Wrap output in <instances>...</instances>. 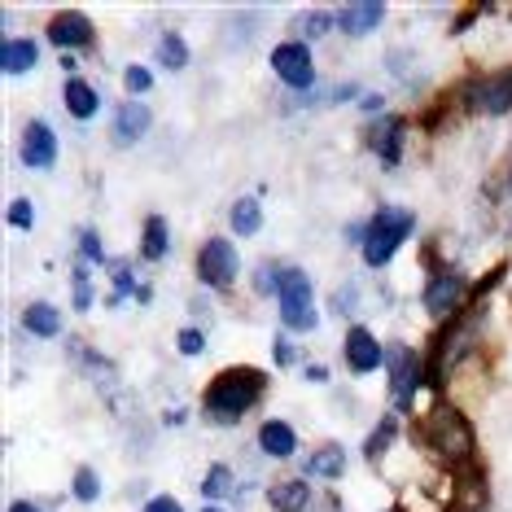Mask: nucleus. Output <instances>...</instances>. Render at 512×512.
Wrapping results in <instances>:
<instances>
[{
    "instance_id": "obj_1",
    "label": "nucleus",
    "mask_w": 512,
    "mask_h": 512,
    "mask_svg": "<svg viewBox=\"0 0 512 512\" xmlns=\"http://www.w3.org/2000/svg\"><path fill=\"white\" fill-rule=\"evenodd\" d=\"M416 442H421L447 473H460V469H473L477 464V434H473L469 416L456 412L451 403L429 407L421 416V425H416Z\"/></svg>"
},
{
    "instance_id": "obj_2",
    "label": "nucleus",
    "mask_w": 512,
    "mask_h": 512,
    "mask_svg": "<svg viewBox=\"0 0 512 512\" xmlns=\"http://www.w3.org/2000/svg\"><path fill=\"white\" fill-rule=\"evenodd\" d=\"M263 394H267V372L237 364V368H224L211 386H206L202 412H206V421H215V425H237L241 416L263 403Z\"/></svg>"
},
{
    "instance_id": "obj_3",
    "label": "nucleus",
    "mask_w": 512,
    "mask_h": 512,
    "mask_svg": "<svg viewBox=\"0 0 512 512\" xmlns=\"http://www.w3.org/2000/svg\"><path fill=\"white\" fill-rule=\"evenodd\" d=\"M412 232H416L412 211H403V206H381V211L368 219V232H364V263L386 267Z\"/></svg>"
},
{
    "instance_id": "obj_4",
    "label": "nucleus",
    "mask_w": 512,
    "mask_h": 512,
    "mask_svg": "<svg viewBox=\"0 0 512 512\" xmlns=\"http://www.w3.org/2000/svg\"><path fill=\"white\" fill-rule=\"evenodd\" d=\"M276 302H281V324L294 333H311L320 324L316 311V289L302 267H281V285H276Z\"/></svg>"
},
{
    "instance_id": "obj_5",
    "label": "nucleus",
    "mask_w": 512,
    "mask_h": 512,
    "mask_svg": "<svg viewBox=\"0 0 512 512\" xmlns=\"http://www.w3.org/2000/svg\"><path fill=\"white\" fill-rule=\"evenodd\" d=\"M386 372H390L394 407L407 416V412H412L416 390H421V381H429V364L412 351V346H386Z\"/></svg>"
},
{
    "instance_id": "obj_6",
    "label": "nucleus",
    "mask_w": 512,
    "mask_h": 512,
    "mask_svg": "<svg viewBox=\"0 0 512 512\" xmlns=\"http://www.w3.org/2000/svg\"><path fill=\"white\" fill-rule=\"evenodd\" d=\"M469 302H473V285H469L464 272H456V267H438V272L429 276V285H425V311L429 316L456 320Z\"/></svg>"
},
{
    "instance_id": "obj_7",
    "label": "nucleus",
    "mask_w": 512,
    "mask_h": 512,
    "mask_svg": "<svg viewBox=\"0 0 512 512\" xmlns=\"http://www.w3.org/2000/svg\"><path fill=\"white\" fill-rule=\"evenodd\" d=\"M272 71H276V79H281L285 88H294V92L316 88V57H311V44H302V40L276 44L272 49Z\"/></svg>"
},
{
    "instance_id": "obj_8",
    "label": "nucleus",
    "mask_w": 512,
    "mask_h": 512,
    "mask_svg": "<svg viewBox=\"0 0 512 512\" xmlns=\"http://www.w3.org/2000/svg\"><path fill=\"white\" fill-rule=\"evenodd\" d=\"M460 101L477 114H508L512 110V66L495 75H477L473 84H464Z\"/></svg>"
},
{
    "instance_id": "obj_9",
    "label": "nucleus",
    "mask_w": 512,
    "mask_h": 512,
    "mask_svg": "<svg viewBox=\"0 0 512 512\" xmlns=\"http://www.w3.org/2000/svg\"><path fill=\"white\" fill-rule=\"evenodd\" d=\"M197 276L211 289H228L237 281V246H232L228 237H211L197 250Z\"/></svg>"
},
{
    "instance_id": "obj_10",
    "label": "nucleus",
    "mask_w": 512,
    "mask_h": 512,
    "mask_svg": "<svg viewBox=\"0 0 512 512\" xmlns=\"http://www.w3.org/2000/svg\"><path fill=\"white\" fill-rule=\"evenodd\" d=\"M342 359H346V368L359 372V377H368V372H377V368H386V346L372 337L364 324H355L351 333H346V342H342Z\"/></svg>"
},
{
    "instance_id": "obj_11",
    "label": "nucleus",
    "mask_w": 512,
    "mask_h": 512,
    "mask_svg": "<svg viewBox=\"0 0 512 512\" xmlns=\"http://www.w3.org/2000/svg\"><path fill=\"white\" fill-rule=\"evenodd\" d=\"M49 40L62 53H71V49H92V40L97 36H92L88 14H79V9H62V14L49 18Z\"/></svg>"
},
{
    "instance_id": "obj_12",
    "label": "nucleus",
    "mask_w": 512,
    "mask_h": 512,
    "mask_svg": "<svg viewBox=\"0 0 512 512\" xmlns=\"http://www.w3.org/2000/svg\"><path fill=\"white\" fill-rule=\"evenodd\" d=\"M22 162H27L31 171H49L57 162V136L44 119H31L22 127Z\"/></svg>"
},
{
    "instance_id": "obj_13",
    "label": "nucleus",
    "mask_w": 512,
    "mask_h": 512,
    "mask_svg": "<svg viewBox=\"0 0 512 512\" xmlns=\"http://www.w3.org/2000/svg\"><path fill=\"white\" fill-rule=\"evenodd\" d=\"M368 145H372V154L386 162V167H394V162L403 158V145H407V119H399V114H386L381 123H372Z\"/></svg>"
},
{
    "instance_id": "obj_14",
    "label": "nucleus",
    "mask_w": 512,
    "mask_h": 512,
    "mask_svg": "<svg viewBox=\"0 0 512 512\" xmlns=\"http://www.w3.org/2000/svg\"><path fill=\"white\" fill-rule=\"evenodd\" d=\"M381 22H386V5H381V0H355V5L337 9V27H342L351 40L372 36Z\"/></svg>"
},
{
    "instance_id": "obj_15",
    "label": "nucleus",
    "mask_w": 512,
    "mask_h": 512,
    "mask_svg": "<svg viewBox=\"0 0 512 512\" xmlns=\"http://www.w3.org/2000/svg\"><path fill=\"white\" fill-rule=\"evenodd\" d=\"M149 127H154V110L145 101H123L114 110V145H136Z\"/></svg>"
},
{
    "instance_id": "obj_16",
    "label": "nucleus",
    "mask_w": 512,
    "mask_h": 512,
    "mask_svg": "<svg viewBox=\"0 0 512 512\" xmlns=\"http://www.w3.org/2000/svg\"><path fill=\"white\" fill-rule=\"evenodd\" d=\"M36 62H40V44L36 40L9 36L5 44H0V71L5 75H27V71H36Z\"/></svg>"
},
{
    "instance_id": "obj_17",
    "label": "nucleus",
    "mask_w": 512,
    "mask_h": 512,
    "mask_svg": "<svg viewBox=\"0 0 512 512\" xmlns=\"http://www.w3.org/2000/svg\"><path fill=\"white\" fill-rule=\"evenodd\" d=\"M259 451L272 460H289L298 451V434L289 421H263L259 425Z\"/></svg>"
},
{
    "instance_id": "obj_18",
    "label": "nucleus",
    "mask_w": 512,
    "mask_h": 512,
    "mask_svg": "<svg viewBox=\"0 0 512 512\" xmlns=\"http://www.w3.org/2000/svg\"><path fill=\"white\" fill-rule=\"evenodd\" d=\"M66 346H71L75 364H79V368H84L88 377H92V386H101V390H110V394H114V386H119V372H114L110 359H106V355H92L84 342H66Z\"/></svg>"
},
{
    "instance_id": "obj_19",
    "label": "nucleus",
    "mask_w": 512,
    "mask_h": 512,
    "mask_svg": "<svg viewBox=\"0 0 512 512\" xmlns=\"http://www.w3.org/2000/svg\"><path fill=\"white\" fill-rule=\"evenodd\" d=\"M302 473H307V477H320V482H337V477L346 473V451L337 447V442H329V447L311 451L307 464H302Z\"/></svg>"
},
{
    "instance_id": "obj_20",
    "label": "nucleus",
    "mask_w": 512,
    "mask_h": 512,
    "mask_svg": "<svg viewBox=\"0 0 512 512\" xmlns=\"http://www.w3.org/2000/svg\"><path fill=\"white\" fill-rule=\"evenodd\" d=\"M62 101H66V110H71L79 123H88L92 114L101 110V97H97V88H92L88 79H66V88H62Z\"/></svg>"
},
{
    "instance_id": "obj_21",
    "label": "nucleus",
    "mask_w": 512,
    "mask_h": 512,
    "mask_svg": "<svg viewBox=\"0 0 512 512\" xmlns=\"http://www.w3.org/2000/svg\"><path fill=\"white\" fill-rule=\"evenodd\" d=\"M171 250V232H167V219L162 215H149L145 219V232H141V259L145 263H162Z\"/></svg>"
},
{
    "instance_id": "obj_22",
    "label": "nucleus",
    "mask_w": 512,
    "mask_h": 512,
    "mask_svg": "<svg viewBox=\"0 0 512 512\" xmlns=\"http://www.w3.org/2000/svg\"><path fill=\"white\" fill-rule=\"evenodd\" d=\"M22 329L36 337H57L62 333V311H57L53 302H31V307L22 311Z\"/></svg>"
},
{
    "instance_id": "obj_23",
    "label": "nucleus",
    "mask_w": 512,
    "mask_h": 512,
    "mask_svg": "<svg viewBox=\"0 0 512 512\" xmlns=\"http://www.w3.org/2000/svg\"><path fill=\"white\" fill-rule=\"evenodd\" d=\"M267 499H272L276 512H307L311 508V486L298 482V477H289V482H276Z\"/></svg>"
},
{
    "instance_id": "obj_24",
    "label": "nucleus",
    "mask_w": 512,
    "mask_h": 512,
    "mask_svg": "<svg viewBox=\"0 0 512 512\" xmlns=\"http://www.w3.org/2000/svg\"><path fill=\"white\" fill-rule=\"evenodd\" d=\"M154 57H158V66H167V71H184V66H189V44H184L180 31H162L158 44H154Z\"/></svg>"
},
{
    "instance_id": "obj_25",
    "label": "nucleus",
    "mask_w": 512,
    "mask_h": 512,
    "mask_svg": "<svg viewBox=\"0 0 512 512\" xmlns=\"http://www.w3.org/2000/svg\"><path fill=\"white\" fill-rule=\"evenodd\" d=\"M228 224H232V232H241V237H254V232L263 228V206L254 202V197H241V202H232Z\"/></svg>"
},
{
    "instance_id": "obj_26",
    "label": "nucleus",
    "mask_w": 512,
    "mask_h": 512,
    "mask_svg": "<svg viewBox=\"0 0 512 512\" xmlns=\"http://www.w3.org/2000/svg\"><path fill=\"white\" fill-rule=\"evenodd\" d=\"M202 495H206V499H241L237 477H232L228 464H211V469H206V477H202Z\"/></svg>"
},
{
    "instance_id": "obj_27",
    "label": "nucleus",
    "mask_w": 512,
    "mask_h": 512,
    "mask_svg": "<svg viewBox=\"0 0 512 512\" xmlns=\"http://www.w3.org/2000/svg\"><path fill=\"white\" fill-rule=\"evenodd\" d=\"M394 434H399V416H381V425L372 429V434H368V442H364V456H368L372 464H377V460H381V456H386V451H390Z\"/></svg>"
},
{
    "instance_id": "obj_28",
    "label": "nucleus",
    "mask_w": 512,
    "mask_h": 512,
    "mask_svg": "<svg viewBox=\"0 0 512 512\" xmlns=\"http://www.w3.org/2000/svg\"><path fill=\"white\" fill-rule=\"evenodd\" d=\"M333 22H337V14H329V9H311V14H302V22H298V36H302V44H307V40H320V36H329Z\"/></svg>"
},
{
    "instance_id": "obj_29",
    "label": "nucleus",
    "mask_w": 512,
    "mask_h": 512,
    "mask_svg": "<svg viewBox=\"0 0 512 512\" xmlns=\"http://www.w3.org/2000/svg\"><path fill=\"white\" fill-rule=\"evenodd\" d=\"M71 307H75V311H88V307H92V276H88V263H75V267H71Z\"/></svg>"
},
{
    "instance_id": "obj_30",
    "label": "nucleus",
    "mask_w": 512,
    "mask_h": 512,
    "mask_svg": "<svg viewBox=\"0 0 512 512\" xmlns=\"http://www.w3.org/2000/svg\"><path fill=\"white\" fill-rule=\"evenodd\" d=\"M71 491H75L79 504H97V499H101V477H97V469H88V464H84V469H75V486H71Z\"/></svg>"
},
{
    "instance_id": "obj_31",
    "label": "nucleus",
    "mask_w": 512,
    "mask_h": 512,
    "mask_svg": "<svg viewBox=\"0 0 512 512\" xmlns=\"http://www.w3.org/2000/svg\"><path fill=\"white\" fill-rule=\"evenodd\" d=\"M123 88H127V97H132V101H141L145 92L154 88V75H149L145 66H127V71H123Z\"/></svg>"
},
{
    "instance_id": "obj_32",
    "label": "nucleus",
    "mask_w": 512,
    "mask_h": 512,
    "mask_svg": "<svg viewBox=\"0 0 512 512\" xmlns=\"http://www.w3.org/2000/svg\"><path fill=\"white\" fill-rule=\"evenodd\" d=\"M9 224L22 228V232H31V228H36V206H31L27 197H18V202H9Z\"/></svg>"
},
{
    "instance_id": "obj_33",
    "label": "nucleus",
    "mask_w": 512,
    "mask_h": 512,
    "mask_svg": "<svg viewBox=\"0 0 512 512\" xmlns=\"http://www.w3.org/2000/svg\"><path fill=\"white\" fill-rule=\"evenodd\" d=\"M79 254H84V263H106V246H101V237L92 228L79 232Z\"/></svg>"
},
{
    "instance_id": "obj_34",
    "label": "nucleus",
    "mask_w": 512,
    "mask_h": 512,
    "mask_svg": "<svg viewBox=\"0 0 512 512\" xmlns=\"http://www.w3.org/2000/svg\"><path fill=\"white\" fill-rule=\"evenodd\" d=\"M176 346H180V355H202L206 351V333L202 329H180V337H176Z\"/></svg>"
},
{
    "instance_id": "obj_35",
    "label": "nucleus",
    "mask_w": 512,
    "mask_h": 512,
    "mask_svg": "<svg viewBox=\"0 0 512 512\" xmlns=\"http://www.w3.org/2000/svg\"><path fill=\"white\" fill-rule=\"evenodd\" d=\"M333 311H337V316H355V311H359V289L355 285L337 289V294H333Z\"/></svg>"
},
{
    "instance_id": "obj_36",
    "label": "nucleus",
    "mask_w": 512,
    "mask_h": 512,
    "mask_svg": "<svg viewBox=\"0 0 512 512\" xmlns=\"http://www.w3.org/2000/svg\"><path fill=\"white\" fill-rule=\"evenodd\" d=\"M276 285H281V267L263 263L259 272H254V289H259V294H276Z\"/></svg>"
},
{
    "instance_id": "obj_37",
    "label": "nucleus",
    "mask_w": 512,
    "mask_h": 512,
    "mask_svg": "<svg viewBox=\"0 0 512 512\" xmlns=\"http://www.w3.org/2000/svg\"><path fill=\"white\" fill-rule=\"evenodd\" d=\"M272 359H276V368H289L298 359L294 342H289V337H276V342H272Z\"/></svg>"
},
{
    "instance_id": "obj_38",
    "label": "nucleus",
    "mask_w": 512,
    "mask_h": 512,
    "mask_svg": "<svg viewBox=\"0 0 512 512\" xmlns=\"http://www.w3.org/2000/svg\"><path fill=\"white\" fill-rule=\"evenodd\" d=\"M145 512H184V504H180L176 495H154V499L145 504Z\"/></svg>"
},
{
    "instance_id": "obj_39",
    "label": "nucleus",
    "mask_w": 512,
    "mask_h": 512,
    "mask_svg": "<svg viewBox=\"0 0 512 512\" xmlns=\"http://www.w3.org/2000/svg\"><path fill=\"white\" fill-rule=\"evenodd\" d=\"M359 106H364L368 114H377L381 106H386V97H381V92H364V97H359Z\"/></svg>"
},
{
    "instance_id": "obj_40",
    "label": "nucleus",
    "mask_w": 512,
    "mask_h": 512,
    "mask_svg": "<svg viewBox=\"0 0 512 512\" xmlns=\"http://www.w3.org/2000/svg\"><path fill=\"white\" fill-rule=\"evenodd\" d=\"M307 381H329V368H324V364H307Z\"/></svg>"
},
{
    "instance_id": "obj_41",
    "label": "nucleus",
    "mask_w": 512,
    "mask_h": 512,
    "mask_svg": "<svg viewBox=\"0 0 512 512\" xmlns=\"http://www.w3.org/2000/svg\"><path fill=\"white\" fill-rule=\"evenodd\" d=\"M9 512H44V508L31 504V499H14V504H9Z\"/></svg>"
},
{
    "instance_id": "obj_42",
    "label": "nucleus",
    "mask_w": 512,
    "mask_h": 512,
    "mask_svg": "<svg viewBox=\"0 0 512 512\" xmlns=\"http://www.w3.org/2000/svg\"><path fill=\"white\" fill-rule=\"evenodd\" d=\"M162 421H167V425H184V421H189V412H184V407H176V412H167Z\"/></svg>"
},
{
    "instance_id": "obj_43",
    "label": "nucleus",
    "mask_w": 512,
    "mask_h": 512,
    "mask_svg": "<svg viewBox=\"0 0 512 512\" xmlns=\"http://www.w3.org/2000/svg\"><path fill=\"white\" fill-rule=\"evenodd\" d=\"M202 512H224V508H202Z\"/></svg>"
}]
</instances>
